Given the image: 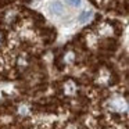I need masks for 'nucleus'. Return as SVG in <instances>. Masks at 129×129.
<instances>
[{
  "label": "nucleus",
  "mask_w": 129,
  "mask_h": 129,
  "mask_svg": "<svg viewBox=\"0 0 129 129\" xmlns=\"http://www.w3.org/2000/svg\"><path fill=\"white\" fill-rule=\"evenodd\" d=\"M49 9H50L51 13H54V14H57V15H61L62 13H64V6H62V3L58 2V0L51 2L50 6H49Z\"/></svg>",
  "instance_id": "f257e3e1"
},
{
  "label": "nucleus",
  "mask_w": 129,
  "mask_h": 129,
  "mask_svg": "<svg viewBox=\"0 0 129 129\" xmlns=\"http://www.w3.org/2000/svg\"><path fill=\"white\" fill-rule=\"evenodd\" d=\"M90 17H92V11H83L78 17V20H79V22H86V20H89Z\"/></svg>",
  "instance_id": "f03ea898"
},
{
  "label": "nucleus",
  "mask_w": 129,
  "mask_h": 129,
  "mask_svg": "<svg viewBox=\"0 0 129 129\" xmlns=\"http://www.w3.org/2000/svg\"><path fill=\"white\" fill-rule=\"evenodd\" d=\"M65 3H67L70 7L76 9V7H79V6L82 4V2H81V0H65Z\"/></svg>",
  "instance_id": "7ed1b4c3"
}]
</instances>
